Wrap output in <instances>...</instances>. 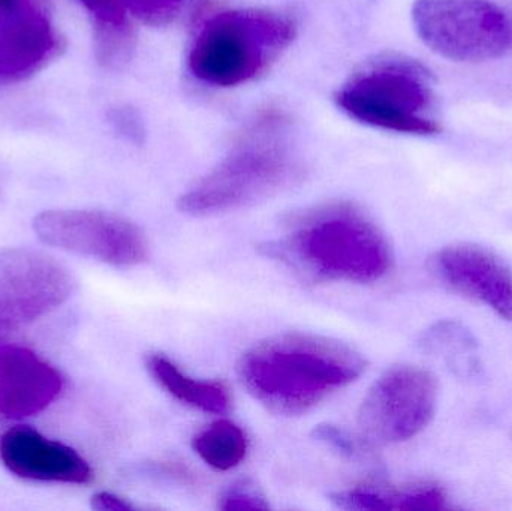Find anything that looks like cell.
<instances>
[{
    "label": "cell",
    "instance_id": "1",
    "mask_svg": "<svg viewBox=\"0 0 512 511\" xmlns=\"http://www.w3.org/2000/svg\"><path fill=\"white\" fill-rule=\"evenodd\" d=\"M259 251L312 284H372L393 266L387 237L351 203L322 204L295 213L286 219L282 234Z\"/></svg>",
    "mask_w": 512,
    "mask_h": 511
},
{
    "label": "cell",
    "instance_id": "4",
    "mask_svg": "<svg viewBox=\"0 0 512 511\" xmlns=\"http://www.w3.org/2000/svg\"><path fill=\"white\" fill-rule=\"evenodd\" d=\"M297 36V21L276 9L219 12L195 36L191 74L213 87H236L264 74Z\"/></svg>",
    "mask_w": 512,
    "mask_h": 511
},
{
    "label": "cell",
    "instance_id": "3",
    "mask_svg": "<svg viewBox=\"0 0 512 511\" xmlns=\"http://www.w3.org/2000/svg\"><path fill=\"white\" fill-rule=\"evenodd\" d=\"M303 174L289 120L270 111L246 126L230 153L179 198L177 207L191 216L231 212L285 191Z\"/></svg>",
    "mask_w": 512,
    "mask_h": 511
},
{
    "label": "cell",
    "instance_id": "6",
    "mask_svg": "<svg viewBox=\"0 0 512 511\" xmlns=\"http://www.w3.org/2000/svg\"><path fill=\"white\" fill-rule=\"evenodd\" d=\"M411 17L421 41L453 62L498 59L512 47L511 18L490 0H415Z\"/></svg>",
    "mask_w": 512,
    "mask_h": 511
},
{
    "label": "cell",
    "instance_id": "23",
    "mask_svg": "<svg viewBox=\"0 0 512 511\" xmlns=\"http://www.w3.org/2000/svg\"><path fill=\"white\" fill-rule=\"evenodd\" d=\"M92 507L99 511H132L135 507L123 498L117 495L110 494V492H99L93 495Z\"/></svg>",
    "mask_w": 512,
    "mask_h": 511
},
{
    "label": "cell",
    "instance_id": "8",
    "mask_svg": "<svg viewBox=\"0 0 512 511\" xmlns=\"http://www.w3.org/2000/svg\"><path fill=\"white\" fill-rule=\"evenodd\" d=\"M33 230L47 245L119 267L138 266L150 257L146 234L134 222L99 210H45Z\"/></svg>",
    "mask_w": 512,
    "mask_h": 511
},
{
    "label": "cell",
    "instance_id": "20",
    "mask_svg": "<svg viewBox=\"0 0 512 511\" xmlns=\"http://www.w3.org/2000/svg\"><path fill=\"white\" fill-rule=\"evenodd\" d=\"M108 122L117 135L123 140L131 141V143L140 144L146 135L143 120L135 108L129 105H114L108 110Z\"/></svg>",
    "mask_w": 512,
    "mask_h": 511
},
{
    "label": "cell",
    "instance_id": "21",
    "mask_svg": "<svg viewBox=\"0 0 512 511\" xmlns=\"http://www.w3.org/2000/svg\"><path fill=\"white\" fill-rule=\"evenodd\" d=\"M219 509L224 511L267 510L270 509V506H268L264 495L255 486L242 483V485L231 486L219 498Z\"/></svg>",
    "mask_w": 512,
    "mask_h": 511
},
{
    "label": "cell",
    "instance_id": "12",
    "mask_svg": "<svg viewBox=\"0 0 512 511\" xmlns=\"http://www.w3.org/2000/svg\"><path fill=\"white\" fill-rule=\"evenodd\" d=\"M0 459L12 474L32 482L87 485L93 480L92 467L80 453L29 426L2 435Z\"/></svg>",
    "mask_w": 512,
    "mask_h": 511
},
{
    "label": "cell",
    "instance_id": "7",
    "mask_svg": "<svg viewBox=\"0 0 512 511\" xmlns=\"http://www.w3.org/2000/svg\"><path fill=\"white\" fill-rule=\"evenodd\" d=\"M438 399L435 375L418 366H394L364 396L358 426L372 443H403L417 437L432 422Z\"/></svg>",
    "mask_w": 512,
    "mask_h": 511
},
{
    "label": "cell",
    "instance_id": "14",
    "mask_svg": "<svg viewBox=\"0 0 512 511\" xmlns=\"http://www.w3.org/2000/svg\"><path fill=\"white\" fill-rule=\"evenodd\" d=\"M331 503L339 509L357 511L450 509L447 494L435 483H414L399 488L361 486L337 492L331 497Z\"/></svg>",
    "mask_w": 512,
    "mask_h": 511
},
{
    "label": "cell",
    "instance_id": "15",
    "mask_svg": "<svg viewBox=\"0 0 512 511\" xmlns=\"http://www.w3.org/2000/svg\"><path fill=\"white\" fill-rule=\"evenodd\" d=\"M92 18L95 56L108 69H122L131 62L135 33L123 0H78Z\"/></svg>",
    "mask_w": 512,
    "mask_h": 511
},
{
    "label": "cell",
    "instance_id": "2",
    "mask_svg": "<svg viewBox=\"0 0 512 511\" xmlns=\"http://www.w3.org/2000/svg\"><path fill=\"white\" fill-rule=\"evenodd\" d=\"M367 362L357 350L325 336L282 333L242 354L237 374L249 395L279 416H300L354 383Z\"/></svg>",
    "mask_w": 512,
    "mask_h": 511
},
{
    "label": "cell",
    "instance_id": "5",
    "mask_svg": "<svg viewBox=\"0 0 512 511\" xmlns=\"http://www.w3.org/2000/svg\"><path fill=\"white\" fill-rule=\"evenodd\" d=\"M432 72L411 57L385 54L351 75L336 102L351 119L373 128L411 135H435L441 125L433 108Z\"/></svg>",
    "mask_w": 512,
    "mask_h": 511
},
{
    "label": "cell",
    "instance_id": "22",
    "mask_svg": "<svg viewBox=\"0 0 512 511\" xmlns=\"http://www.w3.org/2000/svg\"><path fill=\"white\" fill-rule=\"evenodd\" d=\"M313 435H315L318 440L325 441V443L330 444V446L336 447V449L340 450L342 453L354 452V441L349 440L340 429L334 428V426H318V428H315Z\"/></svg>",
    "mask_w": 512,
    "mask_h": 511
},
{
    "label": "cell",
    "instance_id": "25",
    "mask_svg": "<svg viewBox=\"0 0 512 511\" xmlns=\"http://www.w3.org/2000/svg\"><path fill=\"white\" fill-rule=\"evenodd\" d=\"M511 24H512V20H511Z\"/></svg>",
    "mask_w": 512,
    "mask_h": 511
},
{
    "label": "cell",
    "instance_id": "16",
    "mask_svg": "<svg viewBox=\"0 0 512 511\" xmlns=\"http://www.w3.org/2000/svg\"><path fill=\"white\" fill-rule=\"evenodd\" d=\"M146 368L153 380L182 404L197 408L204 413L225 414L231 408V393L218 381L195 380L180 371L162 354H150Z\"/></svg>",
    "mask_w": 512,
    "mask_h": 511
},
{
    "label": "cell",
    "instance_id": "13",
    "mask_svg": "<svg viewBox=\"0 0 512 511\" xmlns=\"http://www.w3.org/2000/svg\"><path fill=\"white\" fill-rule=\"evenodd\" d=\"M63 380L54 366L21 347L0 350V414L26 419L50 407L62 392Z\"/></svg>",
    "mask_w": 512,
    "mask_h": 511
},
{
    "label": "cell",
    "instance_id": "9",
    "mask_svg": "<svg viewBox=\"0 0 512 511\" xmlns=\"http://www.w3.org/2000/svg\"><path fill=\"white\" fill-rule=\"evenodd\" d=\"M72 291L71 276L38 252L0 251V321L26 323L62 305Z\"/></svg>",
    "mask_w": 512,
    "mask_h": 511
},
{
    "label": "cell",
    "instance_id": "24",
    "mask_svg": "<svg viewBox=\"0 0 512 511\" xmlns=\"http://www.w3.org/2000/svg\"><path fill=\"white\" fill-rule=\"evenodd\" d=\"M29 2L30 0H0V17L17 11V9H20L21 6H24Z\"/></svg>",
    "mask_w": 512,
    "mask_h": 511
},
{
    "label": "cell",
    "instance_id": "10",
    "mask_svg": "<svg viewBox=\"0 0 512 511\" xmlns=\"http://www.w3.org/2000/svg\"><path fill=\"white\" fill-rule=\"evenodd\" d=\"M429 269L454 293L512 321V270L489 249L469 243L447 246L429 258Z\"/></svg>",
    "mask_w": 512,
    "mask_h": 511
},
{
    "label": "cell",
    "instance_id": "19",
    "mask_svg": "<svg viewBox=\"0 0 512 511\" xmlns=\"http://www.w3.org/2000/svg\"><path fill=\"white\" fill-rule=\"evenodd\" d=\"M132 15L149 26H167L173 23L186 0H123Z\"/></svg>",
    "mask_w": 512,
    "mask_h": 511
},
{
    "label": "cell",
    "instance_id": "17",
    "mask_svg": "<svg viewBox=\"0 0 512 511\" xmlns=\"http://www.w3.org/2000/svg\"><path fill=\"white\" fill-rule=\"evenodd\" d=\"M195 453L209 467L230 471L239 467L249 449L245 431L230 420H216L195 435Z\"/></svg>",
    "mask_w": 512,
    "mask_h": 511
},
{
    "label": "cell",
    "instance_id": "11",
    "mask_svg": "<svg viewBox=\"0 0 512 511\" xmlns=\"http://www.w3.org/2000/svg\"><path fill=\"white\" fill-rule=\"evenodd\" d=\"M65 50V41L38 0L0 17V86L38 74Z\"/></svg>",
    "mask_w": 512,
    "mask_h": 511
},
{
    "label": "cell",
    "instance_id": "18",
    "mask_svg": "<svg viewBox=\"0 0 512 511\" xmlns=\"http://www.w3.org/2000/svg\"><path fill=\"white\" fill-rule=\"evenodd\" d=\"M427 345L432 347L436 353L442 354L454 368L465 369V371L477 368L474 354L477 342L474 341L471 333L463 329L460 324H439L430 332Z\"/></svg>",
    "mask_w": 512,
    "mask_h": 511
}]
</instances>
